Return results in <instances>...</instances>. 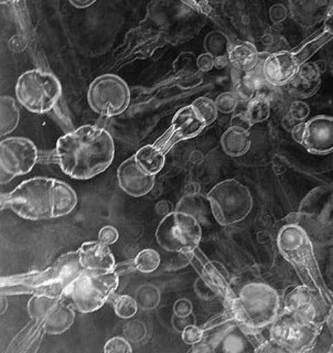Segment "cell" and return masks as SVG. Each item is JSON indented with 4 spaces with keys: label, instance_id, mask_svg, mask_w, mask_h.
Masks as SVG:
<instances>
[{
    "label": "cell",
    "instance_id": "obj_46",
    "mask_svg": "<svg viewBox=\"0 0 333 353\" xmlns=\"http://www.w3.org/2000/svg\"><path fill=\"white\" fill-rule=\"evenodd\" d=\"M305 127L306 123H301V124L296 125L292 130V136L298 143H303V135H305Z\"/></svg>",
    "mask_w": 333,
    "mask_h": 353
},
{
    "label": "cell",
    "instance_id": "obj_28",
    "mask_svg": "<svg viewBox=\"0 0 333 353\" xmlns=\"http://www.w3.org/2000/svg\"><path fill=\"white\" fill-rule=\"evenodd\" d=\"M20 110L16 101L10 97L0 99V134L9 135L19 124Z\"/></svg>",
    "mask_w": 333,
    "mask_h": 353
},
{
    "label": "cell",
    "instance_id": "obj_43",
    "mask_svg": "<svg viewBox=\"0 0 333 353\" xmlns=\"http://www.w3.org/2000/svg\"><path fill=\"white\" fill-rule=\"evenodd\" d=\"M231 126L240 127L243 130H248L253 125L251 124V121L248 119V116L244 112V113L235 114L232 117Z\"/></svg>",
    "mask_w": 333,
    "mask_h": 353
},
{
    "label": "cell",
    "instance_id": "obj_31",
    "mask_svg": "<svg viewBox=\"0 0 333 353\" xmlns=\"http://www.w3.org/2000/svg\"><path fill=\"white\" fill-rule=\"evenodd\" d=\"M234 70V69H233ZM237 74L234 80V94L239 99V102L248 103L255 97V92L257 91V84L252 79L251 75L248 72L237 71L234 70Z\"/></svg>",
    "mask_w": 333,
    "mask_h": 353
},
{
    "label": "cell",
    "instance_id": "obj_49",
    "mask_svg": "<svg viewBox=\"0 0 333 353\" xmlns=\"http://www.w3.org/2000/svg\"><path fill=\"white\" fill-rule=\"evenodd\" d=\"M21 0H0V3H3V5H6V3H19Z\"/></svg>",
    "mask_w": 333,
    "mask_h": 353
},
{
    "label": "cell",
    "instance_id": "obj_14",
    "mask_svg": "<svg viewBox=\"0 0 333 353\" xmlns=\"http://www.w3.org/2000/svg\"><path fill=\"white\" fill-rule=\"evenodd\" d=\"M185 256L199 274V277L205 281L216 292V295L222 296L225 301L234 294L230 286L229 273L223 268V265L210 261L199 248L194 251L185 253Z\"/></svg>",
    "mask_w": 333,
    "mask_h": 353
},
{
    "label": "cell",
    "instance_id": "obj_39",
    "mask_svg": "<svg viewBox=\"0 0 333 353\" xmlns=\"http://www.w3.org/2000/svg\"><path fill=\"white\" fill-rule=\"evenodd\" d=\"M119 231L112 225H106L101 229L99 233V240L103 241L108 245H112L119 240Z\"/></svg>",
    "mask_w": 333,
    "mask_h": 353
},
{
    "label": "cell",
    "instance_id": "obj_9",
    "mask_svg": "<svg viewBox=\"0 0 333 353\" xmlns=\"http://www.w3.org/2000/svg\"><path fill=\"white\" fill-rule=\"evenodd\" d=\"M156 239L169 252L189 253L199 248L202 240L198 219L185 211H172L165 215L156 230Z\"/></svg>",
    "mask_w": 333,
    "mask_h": 353
},
{
    "label": "cell",
    "instance_id": "obj_19",
    "mask_svg": "<svg viewBox=\"0 0 333 353\" xmlns=\"http://www.w3.org/2000/svg\"><path fill=\"white\" fill-rule=\"evenodd\" d=\"M204 127L205 124L199 119L191 105L180 108L172 119L168 134H165L167 141H165V152L167 145H169V148L178 141L196 137L204 130Z\"/></svg>",
    "mask_w": 333,
    "mask_h": 353
},
{
    "label": "cell",
    "instance_id": "obj_37",
    "mask_svg": "<svg viewBox=\"0 0 333 353\" xmlns=\"http://www.w3.org/2000/svg\"><path fill=\"white\" fill-rule=\"evenodd\" d=\"M104 351L106 353H130L132 347L130 342L123 336H114L106 342Z\"/></svg>",
    "mask_w": 333,
    "mask_h": 353
},
{
    "label": "cell",
    "instance_id": "obj_10",
    "mask_svg": "<svg viewBox=\"0 0 333 353\" xmlns=\"http://www.w3.org/2000/svg\"><path fill=\"white\" fill-rule=\"evenodd\" d=\"M321 330V325L312 323L295 312L279 314L270 328V340L290 352H305L310 350Z\"/></svg>",
    "mask_w": 333,
    "mask_h": 353
},
{
    "label": "cell",
    "instance_id": "obj_45",
    "mask_svg": "<svg viewBox=\"0 0 333 353\" xmlns=\"http://www.w3.org/2000/svg\"><path fill=\"white\" fill-rule=\"evenodd\" d=\"M172 323H174V329L181 331L182 332L185 327L194 323V317H193L192 314H191L190 316H187V317H179V316H176V314H174Z\"/></svg>",
    "mask_w": 333,
    "mask_h": 353
},
{
    "label": "cell",
    "instance_id": "obj_17",
    "mask_svg": "<svg viewBox=\"0 0 333 353\" xmlns=\"http://www.w3.org/2000/svg\"><path fill=\"white\" fill-rule=\"evenodd\" d=\"M117 179L121 190L127 194L139 198L146 196L154 185V174H149L138 165L135 156L125 160L117 170Z\"/></svg>",
    "mask_w": 333,
    "mask_h": 353
},
{
    "label": "cell",
    "instance_id": "obj_42",
    "mask_svg": "<svg viewBox=\"0 0 333 353\" xmlns=\"http://www.w3.org/2000/svg\"><path fill=\"white\" fill-rule=\"evenodd\" d=\"M215 64V59L211 53H205V54L200 55L198 58L199 69L202 72L211 71Z\"/></svg>",
    "mask_w": 333,
    "mask_h": 353
},
{
    "label": "cell",
    "instance_id": "obj_5",
    "mask_svg": "<svg viewBox=\"0 0 333 353\" xmlns=\"http://www.w3.org/2000/svg\"><path fill=\"white\" fill-rule=\"evenodd\" d=\"M119 285V275L115 270H84L64 290L61 301L83 314L97 312Z\"/></svg>",
    "mask_w": 333,
    "mask_h": 353
},
{
    "label": "cell",
    "instance_id": "obj_27",
    "mask_svg": "<svg viewBox=\"0 0 333 353\" xmlns=\"http://www.w3.org/2000/svg\"><path fill=\"white\" fill-rule=\"evenodd\" d=\"M332 39L333 37L329 34L323 27L317 32L314 33L312 36L309 37L307 40H305L299 47L292 50V53L295 54L296 59L301 65L309 58H312L318 50L321 49L325 43H328Z\"/></svg>",
    "mask_w": 333,
    "mask_h": 353
},
{
    "label": "cell",
    "instance_id": "obj_26",
    "mask_svg": "<svg viewBox=\"0 0 333 353\" xmlns=\"http://www.w3.org/2000/svg\"><path fill=\"white\" fill-rule=\"evenodd\" d=\"M134 156L141 168L149 174L156 176L165 165V150L157 143L143 146Z\"/></svg>",
    "mask_w": 333,
    "mask_h": 353
},
{
    "label": "cell",
    "instance_id": "obj_25",
    "mask_svg": "<svg viewBox=\"0 0 333 353\" xmlns=\"http://www.w3.org/2000/svg\"><path fill=\"white\" fill-rule=\"evenodd\" d=\"M251 136L248 130H243L240 127H230L221 138V145L224 152L231 157H240L245 154L251 148Z\"/></svg>",
    "mask_w": 333,
    "mask_h": 353
},
{
    "label": "cell",
    "instance_id": "obj_30",
    "mask_svg": "<svg viewBox=\"0 0 333 353\" xmlns=\"http://www.w3.org/2000/svg\"><path fill=\"white\" fill-rule=\"evenodd\" d=\"M270 104L268 97L263 94H257L248 102L245 114L251 124H259L270 117Z\"/></svg>",
    "mask_w": 333,
    "mask_h": 353
},
{
    "label": "cell",
    "instance_id": "obj_41",
    "mask_svg": "<svg viewBox=\"0 0 333 353\" xmlns=\"http://www.w3.org/2000/svg\"><path fill=\"white\" fill-rule=\"evenodd\" d=\"M174 314L179 317H187L192 314V303L188 299H179L174 303Z\"/></svg>",
    "mask_w": 333,
    "mask_h": 353
},
{
    "label": "cell",
    "instance_id": "obj_22",
    "mask_svg": "<svg viewBox=\"0 0 333 353\" xmlns=\"http://www.w3.org/2000/svg\"><path fill=\"white\" fill-rule=\"evenodd\" d=\"M290 91L298 97H309L317 92L320 85V70L317 64H301L296 77L290 81Z\"/></svg>",
    "mask_w": 333,
    "mask_h": 353
},
{
    "label": "cell",
    "instance_id": "obj_34",
    "mask_svg": "<svg viewBox=\"0 0 333 353\" xmlns=\"http://www.w3.org/2000/svg\"><path fill=\"white\" fill-rule=\"evenodd\" d=\"M138 307L143 310H152L158 306L160 301V292L154 285H143L136 294Z\"/></svg>",
    "mask_w": 333,
    "mask_h": 353
},
{
    "label": "cell",
    "instance_id": "obj_8",
    "mask_svg": "<svg viewBox=\"0 0 333 353\" xmlns=\"http://www.w3.org/2000/svg\"><path fill=\"white\" fill-rule=\"evenodd\" d=\"M213 216L223 226L239 223L250 214L253 196L246 185L235 179L220 182L207 196Z\"/></svg>",
    "mask_w": 333,
    "mask_h": 353
},
{
    "label": "cell",
    "instance_id": "obj_18",
    "mask_svg": "<svg viewBox=\"0 0 333 353\" xmlns=\"http://www.w3.org/2000/svg\"><path fill=\"white\" fill-rule=\"evenodd\" d=\"M309 152L327 154L333 152V119L329 116H316L306 123L301 143Z\"/></svg>",
    "mask_w": 333,
    "mask_h": 353
},
{
    "label": "cell",
    "instance_id": "obj_6",
    "mask_svg": "<svg viewBox=\"0 0 333 353\" xmlns=\"http://www.w3.org/2000/svg\"><path fill=\"white\" fill-rule=\"evenodd\" d=\"M84 270L79 259V252L64 254L60 259L43 272L14 277L17 281H11L9 286L17 285V294H44L61 298L66 287L80 275Z\"/></svg>",
    "mask_w": 333,
    "mask_h": 353
},
{
    "label": "cell",
    "instance_id": "obj_3",
    "mask_svg": "<svg viewBox=\"0 0 333 353\" xmlns=\"http://www.w3.org/2000/svg\"><path fill=\"white\" fill-rule=\"evenodd\" d=\"M230 316L239 323L254 329H262L272 325L279 314V294L273 287L264 283H250L224 301Z\"/></svg>",
    "mask_w": 333,
    "mask_h": 353
},
{
    "label": "cell",
    "instance_id": "obj_20",
    "mask_svg": "<svg viewBox=\"0 0 333 353\" xmlns=\"http://www.w3.org/2000/svg\"><path fill=\"white\" fill-rule=\"evenodd\" d=\"M79 259L81 265L85 270H115L116 262L110 245L103 241H88L83 243L79 248Z\"/></svg>",
    "mask_w": 333,
    "mask_h": 353
},
{
    "label": "cell",
    "instance_id": "obj_23",
    "mask_svg": "<svg viewBox=\"0 0 333 353\" xmlns=\"http://www.w3.org/2000/svg\"><path fill=\"white\" fill-rule=\"evenodd\" d=\"M261 53L251 42L239 41L230 47L228 59L233 69L246 72L253 70L261 62Z\"/></svg>",
    "mask_w": 333,
    "mask_h": 353
},
{
    "label": "cell",
    "instance_id": "obj_40",
    "mask_svg": "<svg viewBox=\"0 0 333 353\" xmlns=\"http://www.w3.org/2000/svg\"><path fill=\"white\" fill-rule=\"evenodd\" d=\"M290 115L295 119H305L309 115V106L306 103L294 102L290 106Z\"/></svg>",
    "mask_w": 333,
    "mask_h": 353
},
{
    "label": "cell",
    "instance_id": "obj_50",
    "mask_svg": "<svg viewBox=\"0 0 333 353\" xmlns=\"http://www.w3.org/2000/svg\"><path fill=\"white\" fill-rule=\"evenodd\" d=\"M329 351H330V352H333V343L331 345L330 350Z\"/></svg>",
    "mask_w": 333,
    "mask_h": 353
},
{
    "label": "cell",
    "instance_id": "obj_44",
    "mask_svg": "<svg viewBox=\"0 0 333 353\" xmlns=\"http://www.w3.org/2000/svg\"><path fill=\"white\" fill-rule=\"evenodd\" d=\"M181 1L185 5L189 6L190 8L196 9V10L204 12V14H209L211 11L208 0H181Z\"/></svg>",
    "mask_w": 333,
    "mask_h": 353
},
{
    "label": "cell",
    "instance_id": "obj_1",
    "mask_svg": "<svg viewBox=\"0 0 333 353\" xmlns=\"http://www.w3.org/2000/svg\"><path fill=\"white\" fill-rule=\"evenodd\" d=\"M58 163L64 174L73 179H92L113 163L115 143L108 130L84 125L59 138Z\"/></svg>",
    "mask_w": 333,
    "mask_h": 353
},
{
    "label": "cell",
    "instance_id": "obj_15",
    "mask_svg": "<svg viewBox=\"0 0 333 353\" xmlns=\"http://www.w3.org/2000/svg\"><path fill=\"white\" fill-rule=\"evenodd\" d=\"M321 301L325 299L323 297L318 299L317 290H312L307 285L294 286L287 290L285 295V310L295 312L308 321L321 325L325 319Z\"/></svg>",
    "mask_w": 333,
    "mask_h": 353
},
{
    "label": "cell",
    "instance_id": "obj_38",
    "mask_svg": "<svg viewBox=\"0 0 333 353\" xmlns=\"http://www.w3.org/2000/svg\"><path fill=\"white\" fill-rule=\"evenodd\" d=\"M203 329L192 323V325L185 327L183 331H182V340L187 345H198L203 339Z\"/></svg>",
    "mask_w": 333,
    "mask_h": 353
},
{
    "label": "cell",
    "instance_id": "obj_36",
    "mask_svg": "<svg viewBox=\"0 0 333 353\" xmlns=\"http://www.w3.org/2000/svg\"><path fill=\"white\" fill-rule=\"evenodd\" d=\"M215 105L221 113H233L239 105V99L235 97L234 92H224L216 97Z\"/></svg>",
    "mask_w": 333,
    "mask_h": 353
},
{
    "label": "cell",
    "instance_id": "obj_29",
    "mask_svg": "<svg viewBox=\"0 0 333 353\" xmlns=\"http://www.w3.org/2000/svg\"><path fill=\"white\" fill-rule=\"evenodd\" d=\"M60 301V298L44 294H34L28 303V314L34 321H43L49 312Z\"/></svg>",
    "mask_w": 333,
    "mask_h": 353
},
{
    "label": "cell",
    "instance_id": "obj_7",
    "mask_svg": "<svg viewBox=\"0 0 333 353\" xmlns=\"http://www.w3.org/2000/svg\"><path fill=\"white\" fill-rule=\"evenodd\" d=\"M62 86L51 72L30 70L20 75L16 83L18 102L31 113H48L59 102Z\"/></svg>",
    "mask_w": 333,
    "mask_h": 353
},
{
    "label": "cell",
    "instance_id": "obj_13",
    "mask_svg": "<svg viewBox=\"0 0 333 353\" xmlns=\"http://www.w3.org/2000/svg\"><path fill=\"white\" fill-rule=\"evenodd\" d=\"M299 214L312 232L321 240L333 239V190L319 187L309 193L301 203Z\"/></svg>",
    "mask_w": 333,
    "mask_h": 353
},
{
    "label": "cell",
    "instance_id": "obj_4",
    "mask_svg": "<svg viewBox=\"0 0 333 353\" xmlns=\"http://www.w3.org/2000/svg\"><path fill=\"white\" fill-rule=\"evenodd\" d=\"M277 244L285 259L294 265L303 284L318 290L325 301L329 290L323 284L314 245L306 230L298 224L285 225L279 232Z\"/></svg>",
    "mask_w": 333,
    "mask_h": 353
},
{
    "label": "cell",
    "instance_id": "obj_11",
    "mask_svg": "<svg viewBox=\"0 0 333 353\" xmlns=\"http://www.w3.org/2000/svg\"><path fill=\"white\" fill-rule=\"evenodd\" d=\"M88 102L99 115L105 117L121 115L130 106V88L119 75H101L88 88Z\"/></svg>",
    "mask_w": 333,
    "mask_h": 353
},
{
    "label": "cell",
    "instance_id": "obj_35",
    "mask_svg": "<svg viewBox=\"0 0 333 353\" xmlns=\"http://www.w3.org/2000/svg\"><path fill=\"white\" fill-rule=\"evenodd\" d=\"M115 314L121 319H130L137 314L138 303L130 296H119L114 301Z\"/></svg>",
    "mask_w": 333,
    "mask_h": 353
},
{
    "label": "cell",
    "instance_id": "obj_32",
    "mask_svg": "<svg viewBox=\"0 0 333 353\" xmlns=\"http://www.w3.org/2000/svg\"><path fill=\"white\" fill-rule=\"evenodd\" d=\"M193 110L196 112L199 119L203 121L205 126L214 123L215 119H218V108L215 105V101L209 99V97H202L194 99L192 104Z\"/></svg>",
    "mask_w": 333,
    "mask_h": 353
},
{
    "label": "cell",
    "instance_id": "obj_16",
    "mask_svg": "<svg viewBox=\"0 0 333 353\" xmlns=\"http://www.w3.org/2000/svg\"><path fill=\"white\" fill-rule=\"evenodd\" d=\"M263 74L272 86L286 85L296 77L301 64L292 51H279L263 61Z\"/></svg>",
    "mask_w": 333,
    "mask_h": 353
},
{
    "label": "cell",
    "instance_id": "obj_47",
    "mask_svg": "<svg viewBox=\"0 0 333 353\" xmlns=\"http://www.w3.org/2000/svg\"><path fill=\"white\" fill-rule=\"evenodd\" d=\"M323 29L333 37V3L323 20Z\"/></svg>",
    "mask_w": 333,
    "mask_h": 353
},
{
    "label": "cell",
    "instance_id": "obj_24",
    "mask_svg": "<svg viewBox=\"0 0 333 353\" xmlns=\"http://www.w3.org/2000/svg\"><path fill=\"white\" fill-rule=\"evenodd\" d=\"M74 319L75 312L73 308L61 301L60 298V301L42 321V329L46 334L57 336L69 330L74 323Z\"/></svg>",
    "mask_w": 333,
    "mask_h": 353
},
{
    "label": "cell",
    "instance_id": "obj_21",
    "mask_svg": "<svg viewBox=\"0 0 333 353\" xmlns=\"http://www.w3.org/2000/svg\"><path fill=\"white\" fill-rule=\"evenodd\" d=\"M288 3L292 18L306 28L323 21L332 6L331 0H288Z\"/></svg>",
    "mask_w": 333,
    "mask_h": 353
},
{
    "label": "cell",
    "instance_id": "obj_48",
    "mask_svg": "<svg viewBox=\"0 0 333 353\" xmlns=\"http://www.w3.org/2000/svg\"><path fill=\"white\" fill-rule=\"evenodd\" d=\"M69 1L75 8L83 9L88 8L94 3H97V0H69Z\"/></svg>",
    "mask_w": 333,
    "mask_h": 353
},
{
    "label": "cell",
    "instance_id": "obj_2",
    "mask_svg": "<svg viewBox=\"0 0 333 353\" xmlns=\"http://www.w3.org/2000/svg\"><path fill=\"white\" fill-rule=\"evenodd\" d=\"M77 204V193L68 183L46 176L26 180L1 196V209L9 208L29 221L62 218L70 214Z\"/></svg>",
    "mask_w": 333,
    "mask_h": 353
},
{
    "label": "cell",
    "instance_id": "obj_33",
    "mask_svg": "<svg viewBox=\"0 0 333 353\" xmlns=\"http://www.w3.org/2000/svg\"><path fill=\"white\" fill-rule=\"evenodd\" d=\"M136 270L143 274H150L159 268L160 255L156 250L146 248L135 257Z\"/></svg>",
    "mask_w": 333,
    "mask_h": 353
},
{
    "label": "cell",
    "instance_id": "obj_12",
    "mask_svg": "<svg viewBox=\"0 0 333 353\" xmlns=\"http://www.w3.org/2000/svg\"><path fill=\"white\" fill-rule=\"evenodd\" d=\"M36 145L25 137H9L0 143V182L7 183L27 174L38 163Z\"/></svg>",
    "mask_w": 333,
    "mask_h": 353
}]
</instances>
